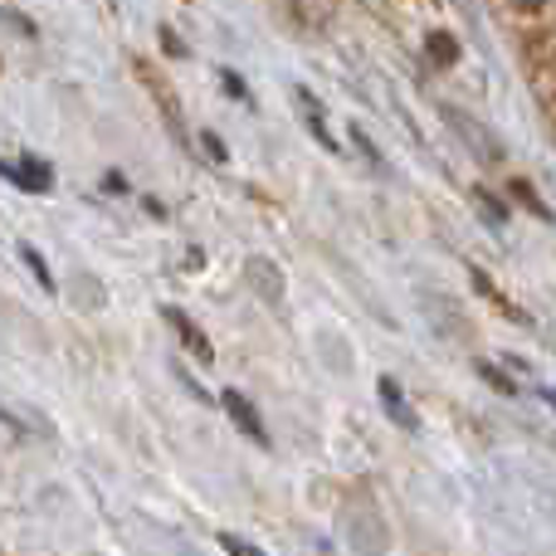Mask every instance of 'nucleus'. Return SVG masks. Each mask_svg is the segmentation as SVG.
Wrapping results in <instances>:
<instances>
[{
  "label": "nucleus",
  "mask_w": 556,
  "mask_h": 556,
  "mask_svg": "<svg viewBox=\"0 0 556 556\" xmlns=\"http://www.w3.org/2000/svg\"><path fill=\"white\" fill-rule=\"evenodd\" d=\"M225 410H230V420L240 425L244 434H250L254 444H269V430H264V420H260V410H254L250 401H244L240 391H225Z\"/></svg>",
  "instance_id": "nucleus-1"
},
{
  "label": "nucleus",
  "mask_w": 556,
  "mask_h": 556,
  "mask_svg": "<svg viewBox=\"0 0 556 556\" xmlns=\"http://www.w3.org/2000/svg\"><path fill=\"white\" fill-rule=\"evenodd\" d=\"M0 176H10L20 191H49V166L45 162H20V166L0 162Z\"/></svg>",
  "instance_id": "nucleus-2"
},
{
  "label": "nucleus",
  "mask_w": 556,
  "mask_h": 556,
  "mask_svg": "<svg viewBox=\"0 0 556 556\" xmlns=\"http://www.w3.org/2000/svg\"><path fill=\"white\" fill-rule=\"evenodd\" d=\"M166 323H172V327H176V332H181V342H186V346H191V352H195V356H201V362H211V356H215V352H211V342H205V337H201V327H195V323H191V317H186V313H181V307H166Z\"/></svg>",
  "instance_id": "nucleus-3"
},
{
  "label": "nucleus",
  "mask_w": 556,
  "mask_h": 556,
  "mask_svg": "<svg viewBox=\"0 0 556 556\" xmlns=\"http://www.w3.org/2000/svg\"><path fill=\"white\" fill-rule=\"evenodd\" d=\"M376 391H381V401L391 405V420L401 425V430H415V415H410V405H405V395H401V386L391 381V376H381L376 381Z\"/></svg>",
  "instance_id": "nucleus-4"
},
{
  "label": "nucleus",
  "mask_w": 556,
  "mask_h": 556,
  "mask_svg": "<svg viewBox=\"0 0 556 556\" xmlns=\"http://www.w3.org/2000/svg\"><path fill=\"white\" fill-rule=\"evenodd\" d=\"M20 260H25V264H29V274H35V278H39V283H45V288H54V278H49V269H45V260H39V250H29V244H25V250H20Z\"/></svg>",
  "instance_id": "nucleus-5"
},
{
  "label": "nucleus",
  "mask_w": 556,
  "mask_h": 556,
  "mask_svg": "<svg viewBox=\"0 0 556 556\" xmlns=\"http://www.w3.org/2000/svg\"><path fill=\"white\" fill-rule=\"evenodd\" d=\"M479 376H483V381H489V386H498V391H503V395H513V391H518V386H513V381H508V376H503V371H498V366H489V362H479Z\"/></svg>",
  "instance_id": "nucleus-6"
},
{
  "label": "nucleus",
  "mask_w": 556,
  "mask_h": 556,
  "mask_svg": "<svg viewBox=\"0 0 556 556\" xmlns=\"http://www.w3.org/2000/svg\"><path fill=\"white\" fill-rule=\"evenodd\" d=\"M430 54L440 59V64H454V39L450 35H430Z\"/></svg>",
  "instance_id": "nucleus-7"
},
{
  "label": "nucleus",
  "mask_w": 556,
  "mask_h": 556,
  "mask_svg": "<svg viewBox=\"0 0 556 556\" xmlns=\"http://www.w3.org/2000/svg\"><path fill=\"white\" fill-rule=\"evenodd\" d=\"M220 547L230 552V556H264L260 547H250V542H240V538H230V532H220Z\"/></svg>",
  "instance_id": "nucleus-8"
},
{
  "label": "nucleus",
  "mask_w": 556,
  "mask_h": 556,
  "mask_svg": "<svg viewBox=\"0 0 556 556\" xmlns=\"http://www.w3.org/2000/svg\"><path fill=\"white\" fill-rule=\"evenodd\" d=\"M225 88H230L235 98H250V93H244V84H240V78H235V74H225Z\"/></svg>",
  "instance_id": "nucleus-9"
},
{
  "label": "nucleus",
  "mask_w": 556,
  "mask_h": 556,
  "mask_svg": "<svg viewBox=\"0 0 556 556\" xmlns=\"http://www.w3.org/2000/svg\"><path fill=\"white\" fill-rule=\"evenodd\" d=\"M542 401H547V405H552V410H556V391H542Z\"/></svg>",
  "instance_id": "nucleus-10"
}]
</instances>
